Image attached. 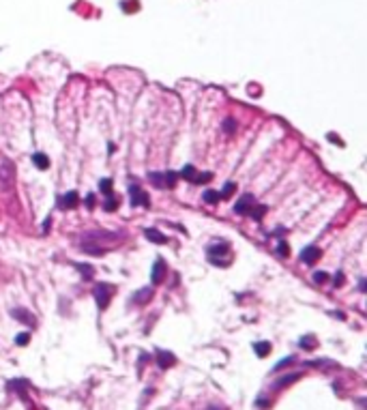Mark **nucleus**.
I'll use <instances>...</instances> for the list:
<instances>
[{
    "mask_svg": "<svg viewBox=\"0 0 367 410\" xmlns=\"http://www.w3.org/2000/svg\"><path fill=\"white\" fill-rule=\"evenodd\" d=\"M148 179H150V183H155L157 187H165V189H170V187H174V181L179 179V172H174V170H168V172H150Z\"/></svg>",
    "mask_w": 367,
    "mask_h": 410,
    "instance_id": "1",
    "label": "nucleus"
},
{
    "mask_svg": "<svg viewBox=\"0 0 367 410\" xmlns=\"http://www.w3.org/2000/svg\"><path fill=\"white\" fill-rule=\"evenodd\" d=\"M112 290H114V286H110V284H97V286L93 288V296L97 298V305H99V309H101V312L107 307L110 298H112Z\"/></svg>",
    "mask_w": 367,
    "mask_h": 410,
    "instance_id": "2",
    "label": "nucleus"
},
{
    "mask_svg": "<svg viewBox=\"0 0 367 410\" xmlns=\"http://www.w3.org/2000/svg\"><path fill=\"white\" fill-rule=\"evenodd\" d=\"M206 253H208V260L219 267V258H228L230 245H228V243H215V245H208Z\"/></svg>",
    "mask_w": 367,
    "mask_h": 410,
    "instance_id": "3",
    "label": "nucleus"
},
{
    "mask_svg": "<svg viewBox=\"0 0 367 410\" xmlns=\"http://www.w3.org/2000/svg\"><path fill=\"white\" fill-rule=\"evenodd\" d=\"M129 196H131V206H144V208H146L150 204L148 193H144V189H140L138 185H131L129 187Z\"/></svg>",
    "mask_w": 367,
    "mask_h": 410,
    "instance_id": "4",
    "label": "nucleus"
},
{
    "mask_svg": "<svg viewBox=\"0 0 367 410\" xmlns=\"http://www.w3.org/2000/svg\"><path fill=\"white\" fill-rule=\"evenodd\" d=\"M253 206H255V198L251 193H245L241 200L234 204V213L236 215H249L253 210Z\"/></svg>",
    "mask_w": 367,
    "mask_h": 410,
    "instance_id": "5",
    "label": "nucleus"
},
{
    "mask_svg": "<svg viewBox=\"0 0 367 410\" xmlns=\"http://www.w3.org/2000/svg\"><path fill=\"white\" fill-rule=\"evenodd\" d=\"M320 256H322V251H320V247H316V245H307L303 251H301V262L303 264H316L318 260H320Z\"/></svg>",
    "mask_w": 367,
    "mask_h": 410,
    "instance_id": "6",
    "label": "nucleus"
},
{
    "mask_svg": "<svg viewBox=\"0 0 367 410\" xmlns=\"http://www.w3.org/2000/svg\"><path fill=\"white\" fill-rule=\"evenodd\" d=\"M11 316L13 318H17L19 322H24L26 327H35L37 325V318L32 316L28 309H21V307H15V309H11Z\"/></svg>",
    "mask_w": 367,
    "mask_h": 410,
    "instance_id": "7",
    "label": "nucleus"
},
{
    "mask_svg": "<svg viewBox=\"0 0 367 410\" xmlns=\"http://www.w3.org/2000/svg\"><path fill=\"white\" fill-rule=\"evenodd\" d=\"M165 271H168V267H165V262L163 260H157L153 264V273H150V279H153V284L157 286V284H161L163 279H165Z\"/></svg>",
    "mask_w": 367,
    "mask_h": 410,
    "instance_id": "8",
    "label": "nucleus"
},
{
    "mask_svg": "<svg viewBox=\"0 0 367 410\" xmlns=\"http://www.w3.org/2000/svg\"><path fill=\"white\" fill-rule=\"evenodd\" d=\"M157 363H159V368H161V370H168V368H172V365L176 363V357H174L172 352L157 350Z\"/></svg>",
    "mask_w": 367,
    "mask_h": 410,
    "instance_id": "9",
    "label": "nucleus"
},
{
    "mask_svg": "<svg viewBox=\"0 0 367 410\" xmlns=\"http://www.w3.org/2000/svg\"><path fill=\"white\" fill-rule=\"evenodd\" d=\"M298 378H301V374H288V376H282V380H277L275 384H273V389H284V386H288V384H292V382H296Z\"/></svg>",
    "mask_w": 367,
    "mask_h": 410,
    "instance_id": "10",
    "label": "nucleus"
},
{
    "mask_svg": "<svg viewBox=\"0 0 367 410\" xmlns=\"http://www.w3.org/2000/svg\"><path fill=\"white\" fill-rule=\"evenodd\" d=\"M144 236L150 239L153 243H161V245H163V243H168V239H165V236L161 234V232H159V230H155V228H146V230H144Z\"/></svg>",
    "mask_w": 367,
    "mask_h": 410,
    "instance_id": "11",
    "label": "nucleus"
},
{
    "mask_svg": "<svg viewBox=\"0 0 367 410\" xmlns=\"http://www.w3.org/2000/svg\"><path fill=\"white\" fill-rule=\"evenodd\" d=\"M75 204H77V193L75 191H69V193H64L60 198V206L62 208H73Z\"/></svg>",
    "mask_w": 367,
    "mask_h": 410,
    "instance_id": "12",
    "label": "nucleus"
},
{
    "mask_svg": "<svg viewBox=\"0 0 367 410\" xmlns=\"http://www.w3.org/2000/svg\"><path fill=\"white\" fill-rule=\"evenodd\" d=\"M253 350H255L258 357H266V354L271 352V343L269 341H255L253 343Z\"/></svg>",
    "mask_w": 367,
    "mask_h": 410,
    "instance_id": "13",
    "label": "nucleus"
},
{
    "mask_svg": "<svg viewBox=\"0 0 367 410\" xmlns=\"http://www.w3.org/2000/svg\"><path fill=\"white\" fill-rule=\"evenodd\" d=\"M9 389H17V393L24 397L26 395V386H28V380H24V378H19V380H13V382H9L7 384Z\"/></svg>",
    "mask_w": 367,
    "mask_h": 410,
    "instance_id": "14",
    "label": "nucleus"
},
{
    "mask_svg": "<svg viewBox=\"0 0 367 410\" xmlns=\"http://www.w3.org/2000/svg\"><path fill=\"white\" fill-rule=\"evenodd\" d=\"M32 161H35L37 168H43V170L50 168V159H48L43 153H35V155H32Z\"/></svg>",
    "mask_w": 367,
    "mask_h": 410,
    "instance_id": "15",
    "label": "nucleus"
},
{
    "mask_svg": "<svg viewBox=\"0 0 367 410\" xmlns=\"http://www.w3.org/2000/svg\"><path fill=\"white\" fill-rule=\"evenodd\" d=\"M298 343H301L303 350H311V348H314L316 343H318V339H316L314 335H303L301 339H298Z\"/></svg>",
    "mask_w": 367,
    "mask_h": 410,
    "instance_id": "16",
    "label": "nucleus"
},
{
    "mask_svg": "<svg viewBox=\"0 0 367 410\" xmlns=\"http://www.w3.org/2000/svg\"><path fill=\"white\" fill-rule=\"evenodd\" d=\"M202 200H204V202H208V204H217V202L221 200V196H219L217 191H210V189H206V191L202 193Z\"/></svg>",
    "mask_w": 367,
    "mask_h": 410,
    "instance_id": "17",
    "label": "nucleus"
},
{
    "mask_svg": "<svg viewBox=\"0 0 367 410\" xmlns=\"http://www.w3.org/2000/svg\"><path fill=\"white\" fill-rule=\"evenodd\" d=\"M140 294H136V296H133V303H142V301H148V298H150V288H142V290H138Z\"/></svg>",
    "mask_w": 367,
    "mask_h": 410,
    "instance_id": "18",
    "label": "nucleus"
},
{
    "mask_svg": "<svg viewBox=\"0 0 367 410\" xmlns=\"http://www.w3.org/2000/svg\"><path fill=\"white\" fill-rule=\"evenodd\" d=\"M5 179H7L9 183L13 181V163H11V161H7V163L3 165V181H5Z\"/></svg>",
    "mask_w": 367,
    "mask_h": 410,
    "instance_id": "19",
    "label": "nucleus"
},
{
    "mask_svg": "<svg viewBox=\"0 0 367 410\" xmlns=\"http://www.w3.org/2000/svg\"><path fill=\"white\" fill-rule=\"evenodd\" d=\"M210 179H213V172H204V174H198V172H196V176H193L191 183L202 185V183H206V181H210Z\"/></svg>",
    "mask_w": 367,
    "mask_h": 410,
    "instance_id": "20",
    "label": "nucleus"
},
{
    "mask_svg": "<svg viewBox=\"0 0 367 410\" xmlns=\"http://www.w3.org/2000/svg\"><path fill=\"white\" fill-rule=\"evenodd\" d=\"M99 189H101L105 196L112 193V179H101L99 181Z\"/></svg>",
    "mask_w": 367,
    "mask_h": 410,
    "instance_id": "21",
    "label": "nucleus"
},
{
    "mask_svg": "<svg viewBox=\"0 0 367 410\" xmlns=\"http://www.w3.org/2000/svg\"><path fill=\"white\" fill-rule=\"evenodd\" d=\"M105 210H116L118 208V198L114 196V193H110V198H107V200H105Z\"/></svg>",
    "mask_w": 367,
    "mask_h": 410,
    "instance_id": "22",
    "label": "nucleus"
},
{
    "mask_svg": "<svg viewBox=\"0 0 367 410\" xmlns=\"http://www.w3.org/2000/svg\"><path fill=\"white\" fill-rule=\"evenodd\" d=\"M75 269H80V271L84 273V279H91V275L95 273V269L88 267V264H75Z\"/></svg>",
    "mask_w": 367,
    "mask_h": 410,
    "instance_id": "23",
    "label": "nucleus"
},
{
    "mask_svg": "<svg viewBox=\"0 0 367 410\" xmlns=\"http://www.w3.org/2000/svg\"><path fill=\"white\" fill-rule=\"evenodd\" d=\"M224 131H226V134H234V131H236V120L234 118H226Z\"/></svg>",
    "mask_w": 367,
    "mask_h": 410,
    "instance_id": "24",
    "label": "nucleus"
},
{
    "mask_svg": "<svg viewBox=\"0 0 367 410\" xmlns=\"http://www.w3.org/2000/svg\"><path fill=\"white\" fill-rule=\"evenodd\" d=\"M234 189H236V185L234 183H226L224 185V189H221V198H228V196H232V193H234Z\"/></svg>",
    "mask_w": 367,
    "mask_h": 410,
    "instance_id": "25",
    "label": "nucleus"
},
{
    "mask_svg": "<svg viewBox=\"0 0 367 410\" xmlns=\"http://www.w3.org/2000/svg\"><path fill=\"white\" fill-rule=\"evenodd\" d=\"M28 341H30V333H17L15 335V343H17V346H26Z\"/></svg>",
    "mask_w": 367,
    "mask_h": 410,
    "instance_id": "26",
    "label": "nucleus"
},
{
    "mask_svg": "<svg viewBox=\"0 0 367 410\" xmlns=\"http://www.w3.org/2000/svg\"><path fill=\"white\" fill-rule=\"evenodd\" d=\"M329 279V273H325V271H316L314 273V282L316 284H325Z\"/></svg>",
    "mask_w": 367,
    "mask_h": 410,
    "instance_id": "27",
    "label": "nucleus"
},
{
    "mask_svg": "<svg viewBox=\"0 0 367 410\" xmlns=\"http://www.w3.org/2000/svg\"><path fill=\"white\" fill-rule=\"evenodd\" d=\"M84 202H86V206H88V208H93L97 200H95V196H93V193H88V196L84 198Z\"/></svg>",
    "mask_w": 367,
    "mask_h": 410,
    "instance_id": "28",
    "label": "nucleus"
},
{
    "mask_svg": "<svg viewBox=\"0 0 367 410\" xmlns=\"http://www.w3.org/2000/svg\"><path fill=\"white\" fill-rule=\"evenodd\" d=\"M290 361H292V357H286V359H284L282 363H277V365H275V368H273V370H275V372H279V370H282V368H286V365H288V363H290Z\"/></svg>",
    "mask_w": 367,
    "mask_h": 410,
    "instance_id": "29",
    "label": "nucleus"
},
{
    "mask_svg": "<svg viewBox=\"0 0 367 410\" xmlns=\"http://www.w3.org/2000/svg\"><path fill=\"white\" fill-rule=\"evenodd\" d=\"M277 251H279L284 258L288 256V245H286V241H282V243H279V249H277Z\"/></svg>",
    "mask_w": 367,
    "mask_h": 410,
    "instance_id": "30",
    "label": "nucleus"
},
{
    "mask_svg": "<svg viewBox=\"0 0 367 410\" xmlns=\"http://www.w3.org/2000/svg\"><path fill=\"white\" fill-rule=\"evenodd\" d=\"M343 284V277H341V273H337V277H335V286H341Z\"/></svg>",
    "mask_w": 367,
    "mask_h": 410,
    "instance_id": "31",
    "label": "nucleus"
},
{
    "mask_svg": "<svg viewBox=\"0 0 367 410\" xmlns=\"http://www.w3.org/2000/svg\"><path fill=\"white\" fill-rule=\"evenodd\" d=\"M208 410H221V408H215V406H210V408H208Z\"/></svg>",
    "mask_w": 367,
    "mask_h": 410,
    "instance_id": "32",
    "label": "nucleus"
}]
</instances>
